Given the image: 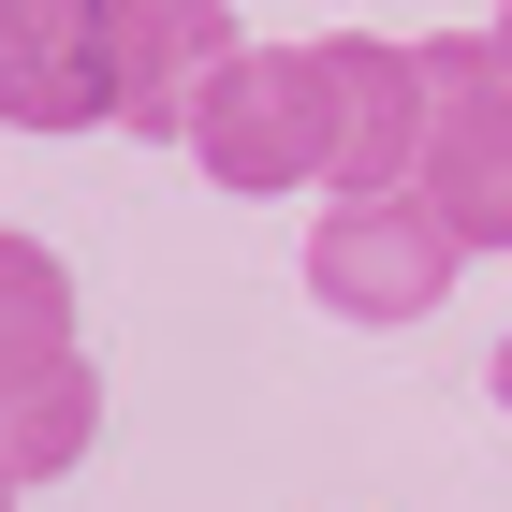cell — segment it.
Listing matches in <instances>:
<instances>
[{
	"instance_id": "obj_5",
	"label": "cell",
	"mask_w": 512,
	"mask_h": 512,
	"mask_svg": "<svg viewBox=\"0 0 512 512\" xmlns=\"http://www.w3.org/2000/svg\"><path fill=\"white\" fill-rule=\"evenodd\" d=\"M0 118L118 132V0H0Z\"/></svg>"
},
{
	"instance_id": "obj_2",
	"label": "cell",
	"mask_w": 512,
	"mask_h": 512,
	"mask_svg": "<svg viewBox=\"0 0 512 512\" xmlns=\"http://www.w3.org/2000/svg\"><path fill=\"white\" fill-rule=\"evenodd\" d=\"M410 191L454 220V249H512V74L483 30L425 44V161H410Z\"/></svg>"
},
{
	"instance_id": "obj_3",
	"label": "cell",
	"mask_w": 512,
	"mask_h": 512,
	"mask_svg": "<svg viewBox=\"0 0 512 512\" xmlns=\"http://www.w3.org/2000/svg\"><path fill=\"white\" fill-rule=\"evenodd\" d=\"M176 147L220 191H322V74H308V44H235L205 74V103H191Z\"/></svg>"
},
{
	"instance_id": "obj_6",
	"label": "cell",
	"mask_w": 512,
	"mask_h": 512,
	"mask_svg": "<svg viewBox=\"0 0 512 512\" xmlns=\"http://www.w3.org/2000/svg\"><path fill=\"white\" fill-rule=\"evenodd\" d=\"M235 0H118V132H191V103H205V74L235 59Z\"/></svg>"
},
{
	"instance_id": "obj_10",
	"label": "cell",
	"mask_w": 512,
	"mask_h": 512,
	"mask_svg": "<svg viewBox=\"0 0 512 512\" xmlns=\"http://www.w3.org/2000/svg\"><path fill=\"white\" fill-rule=\"evenodd\" d=\"M483 381H498V410H512V337H498V366H483Z\"/></svg>"
},
{
	"instance_id": "obj_11",
	"label": "cell",
	"mask_w": 512,
	"mask_h": 512,
	"mask_svg": "<svg viewBox=\"0 0 512 512\" xmlns=\"http://www.w3.org/2000/svg\"><path fill=\"white\" fill-rule=\"evenodd\" d=\"M15 498H30V483H15V454H0V512H15Z\"/></svg>"
},
{
	"instance_id": "obj_7",
	"label": "cell",
	"mask_w": 512,
	"mask_h": 512,
	"mask_svg": "<svg viewBox=\"0 0 512 512\" xmlns=\"http://www.w3.org/2000/svg\"><path fill=\"white\" fill-rule=\"evenodd\" d=\"M74 352H88L74 337V264L0 220V395H30L44 366H74Z\"/></svg>"
},
{
	"instance_id": "obj_1",
	"label": "cell",
	"mask_w": 512,
	"mask_h": 512,
	"mask_svg": "<svg viewBox=\"0 0 512 512\" xmlns=\"http://www.w3.org/2000/svg\"><path fill=\"white\" fill-rule=\"evenodd\" d=\"M454 220H439L425 191H322V235H308V293L322 322H366V337H395V322H425L439 293H454Z\"/></svg>"
},
{
	"instance_id": "obj_9",
	"label": "cell",
	"mask_w": 512,
	"mask_h": 512,
	"mask_svg": "<svg viewBox=\"0 0 512 512\" xmlns=\"http://www.w3.org/2000/svg\"><path fill=\"white\" fill-rule=\"evenodd\" d=\"M483 44H498V74H512V0H498V15H483Z\"/></svg>"
},
{
	"instance_id": "obj_4",
	"label": "cell",
	"mask_w": 512,
	"mask_h": 512,
	"mask_svg": "<svg viewBox=\"0 0 512 512\" xmlns=\"http://www.w3.org/2000/svg\"><path fill=\"white\" fill-rule=\"evenodd\" d=\"M308 74H322V191H410V161H425V44L322 30Z\"/></svg>"
},
{
	"instance_id": "obj_8",
	"label": "cell",
	"mask_w": 512,
	"mask_h": 512,
	"mask_svg": "<svg viewBox=\"0 0 512 512\" xmlns=\"http://www.w3.org/2000/svg\"><path fill=\"white\" fill-rule=\"evenodd\" d=\"M88 439H103V366H44L30 395H0V454H15V483H59V469H88Z\"/></svg>"
}]
</instances>
